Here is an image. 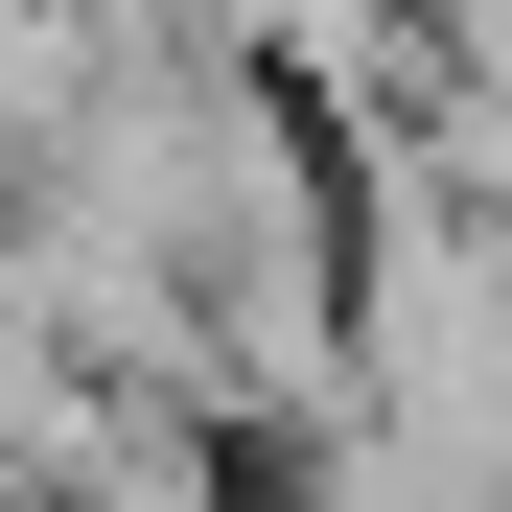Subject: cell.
Wrapping results in <instances>:
<instances>
[{
  "label": "cell",
  "instance_id": "cell-1",
  "mask_svg": "<svg viewBox=\"0 0 512 512\" xmlns=\"http://www.w3.org/2000/svg\"><path fill=\"white\" fill-rule=\"evenodd\" d=\"M466 233H489V280H512V163H489V187H466Z\"/></svg>",
  "mask_w": 512,
  "mask_h": 512
}]
</instances>
